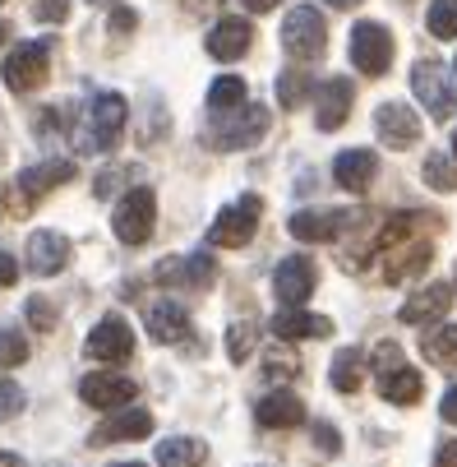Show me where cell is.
Masks as SVG:
<instances>
[{"label": "cell", "instance_id": "1", "mask_svg": "<svg viewBox=\"0 0 457 467\" xmlns=\"http://www.w3.org/2000/svg\"><path fill=\"white\" fill-rule=\"evenodd\" d=\"M439 218L434 213H421V209H407V213H393L379 232L374 241H365L361 254L347 259V269H361V259L374 264V274L383 283H411L430 269L434 259V236H439Z\"/></svg>", "mask_w": 457, "mask_h": 467}, {"label": "cell", "instance_id": "2", "mask_svg": "<svg viewBox=\"0 0 457 467\" xmlns=\"http://www.w3.org/2000/svg\"><path fill=\"white\" fill-rule=\"evenodd\" d=\"M125 116H129V107H125L120 93H93L84 116H79V125H70L75 153H107V149H116L120 130H125Z\"/></svg>", "mask_w": 457, "mask_h": 467}, {"label": "cell", "instance_id": "3", "mask_svg": "<svg viewBox=\"0 0 457 467\" xmlns=\"http://www.w3.org/2000/svg\"><path fill=\"white\" fill-rule=\"evenodd\" d=\"M374 384H379V398H388V403H398V408L421 403V393H425L421 370L407 366L398 343H379L374 348Z\"/></svg>", "mask_w": 457, "mask_h": 467}, {"label": "cell", "instance_id": "4", "mask_svg": "<svg viewBox=\"0 0 457 467\" xmlns=\"http://www.w3.org/2000/svg\"><path fill=\"white\" fill-rule=\"evenodd\" d=\"M264 135H269V107H264V102H240V107H231V111H218L213 140H218L222 153L254 149Z\"/></svg>", "mask_w": 457, "mask_h": 467}, {"label": "cell", "instance_id": "5", "mask_svg": "<svg viewBox=\"0 0 457 467\" xmlns=\"http://www.w3.org/2000/svg\"><path fill=\"white\" fill-rule=\"evenodd\" d=\"M153 283L157 287H171V292H208L218 283V259L213 254H171L153 269Z\"/></svg>", "mask_w": 457, "mask_h": 467}, {"label": "cell", "instance_id": "6", "mask_svg": "<svg viewBox=\"0 0 457 467\" xmlns=\"http://www.w3.org/2000/svg\"><path fill=\"white\" fill-rule=\"evenodd\" d=\"M5 88L10 93H37L51 75V47L46 42H24L5 56Z\"/></svg>", "mask_w": 457, "mask_h": 467}, {"label": "cell", "instance_id": "7", "mask_svg": "<svg viewBox=\"0 0 457 467\" xmlns=\"http://www.w3.org/2000/svg\"><path fill=\"white\" fill-rule=\"evenodd\" d=\"M411 88H416L421 107H425L434 120H452V116H457V88H452V79H448V70H443L439 60H416Z\"/></svg>", "mask_w": 457, "mask_h": 467}, {"label": "cell", "instance_id": "8", "mask_svg": "<svg viewBox=\"0 0 457 467\" xmlns=\"http://www.w3.org/2000/svg\"><path fill=\"white\" fill-rule=\"evenodd\" d=\"M153 223H157V199H153L148 185L129 190V194L120 199L116 218H111V227H116V236H120L125 245H144V241L153 236Z\"/></svg>", "mask_w": 457, "mask_h": 467}, {"label": "cell", "instance_id": "9", "mask_svg": "<svg viewBox=\"0 0 457 467\" xmlns=\"http://www.w3.org/2000/svg\"><path fill=\"white\" fill-rule=\"evenodd\" d=\"M259 213H264V199H259V194H245L240 204H231V209L218 213V223L208 227V245H222V250L249 245L254 232H259Z\"/></svg>", "mask_w": 457, "mask_h": 467}, {"label": "cell", "instance_id": "10", "mask_svg": "<svg viewBox=\"0 0 457 467\" xmlns=\"http://www.w3.org/2000/svg\"><path fill=\"white\" fill-rule=\"evenodd\" d=\"M365 213H351V209H300L291 213V236L296 241H310V245H323V241H338L342 232L361 227Z\"/></svg>", "mask_w": 457, "mask_h": 467}, {"label": "cell", "instance_id": "11", "mask_svg": "<svg viewBox=\"0 0 457 467\" xmlns=\"http://www.w3.org/2000/svg\"><path fill=\"white\" fill-rule=\"evenodd\" d=\"M282 42H287L291 56L314 60V56L329 51V24H323V15H319L314 5H296V10L282 19Z\"/></svg>", "mask_w": 457, "mask_h": 467}, {"label": "cell", "instance_id": "12", "mask_svg": "<svg viewBox=\"0 0 457 467\" xmlns=\"http://www.w3.org/2000/svg\"><path fill=\"white\" fill-rule=\"evenodd\" d=\"M351 65L370 79L388 75V65H393V33L383 24H356L351 28Z\"/></svg>", "mask_w": 457, "mask_h": 467}, {"label": "cell", "instance_id": "13", "mask_svg": "<svg viewBox=\"0 0 457 467\" xmlns=\"http://www.w3.org/2000/svg\"><path fill=\"white\" fill-rule=\"evenodd\" d=\"M79 398H84L88 408L111 412V408L135 403V398H139V384H135V379H125V375H111V370H93V375L79 379Z\"/></svg>", "mask_w": 457, "mask_h": 467}, {"label": "cell", "instance_id": "14", "mask_svg": "<svg viewBox=\"0 0 457 467\" xmlns=\"http://www.w3.org/2000/svg\"><path fill=\"white\" fill-rule=\"evenodd\" d=\"M88 357L93 361H107V366H120L135 357V333H129V324L120 315H107L93 333H88Z\"/></svg>", "mask_w": 457, "mask_h": 467}, {"label": "cell", "instance_id": "15", "mask_svg": "<svg viewBox=\"0 0 457 467\" xmlns=\"http://www.w3.org/2000/svg\"><path fill=\"white\" fill-rule=\"evenodd\" d=\"M144 435H153V412L125 403V408H111V417L88 435V444L102 449V444H116V440H144Z\"/></svg>", "mask_w": 457, "mask_h": 467}, {"label": "cell", "instance_id": "16", "mask_svg": "<svg viewBox=\"0 0 457 467\" xmlns=\"http://www.w3.org/2000/svg\"><path fill=\"white\" fill-rule=\"evenodd\" d=\"M374 125H379V140L388 149H411L421 140V116L407 102H383L374 111Z\"/></svg>", "mask_w": 457, "mask_h": 467}, {"label": "cell", "instance_id": "17", "mask_svg": "<svg viewBox=\"0 0 457 467\" xmlns=\"http://www.w3.org/2000/svg\"><path fill=\"white\" fill-rule=\"evenodd\" d=\"M314 283H319V274H314V264H310L305 254L282 259L278 274H273V292H278V301H287V306H305V301L314 296Z\"/></svg>", "mask_w": 457, "mask_h": 467}, {"label": "cell", "instance_id": "18", "mask_svg": "<svg viewBox=\"0 0 457 467\" xmlns=\"http://www.w3.org/2000/svg\"><path fill=\"white\" fill-rule=\"evenodd\" d=\"M351 79H323L314 88V125L319 130H342L351 116Z\"/></svg>", "mask_w": 457, "mask_h": 467}, {"label": "cell", "instance_id": "19", "mask_svg": "<svg viewBox=\"0 0 457 467\" xmlns=\"http://www.w3.org/2000/svg\"><path fill=\"white\" fill-rule=\"evenodd\" d=\"M65 264H70V236H60V232H33L28 236V269L37 278H56Z\"/></svg>", "mask_w": 457, "mask_h": 467}, {"label": "cell", "instance_id": "20", "mask_svg": "<svg viewBox=\"0 0 457 467\" xmlns=\"http://www.w3.org/2000/svg\"><path fill=\"white\" fill-rule=\"evenodd\" d=\"M254 421L264 426V431H291V426L305 421V403H300L296 393H287V389H273L269 398H259Z\"/></svg>", "mask_w": 457, "mask_h": 467}, {"label": "cell", "instance_id": "21", "mask_svg": "<svg viewBox=\"0 0 457 467\" xmlns=\"http://www.w3.org/2000/svg\"><path fill=\"white\" fill-rule=\"evenodd\" d=\"M448 310H452V287L448 283H430L425 292H416V296L402 301L398 319L402 324H439Z\"/></svg>", "mask_w": 457, "mask_h": 467}, {"label": "cell", "instance_id": "22", "mask_svg": "<svg viewBox=\"0 0 457 467\" xmlns=\"http://www.w3.org/2000/svg\"><path fill=\"white\" fill-rule=\"evenodd\" d=\"M273 333H278L282 343H300V338H329V333H333V319H323V315H310V310L291 306V310H282V315L273 319Z\"/></svg>", "mask_w": 457, "mask_h": 467}, {"label": "cell", "instance_id": "23", "mask_svg": "<svg viewBox=\"0 0 457 467\" xmlns=\"http://www.w3.org/2000/svg\"><path fill=\"white\" fill-rule=\"evenodd\" d=\"M65 181H75V162H70V158H51V162L24 167L15 185H19L28 199H42L46 190H56V185H65Z\"/></svg>", "mask_w": 457, "mask_h": 467}, {"label": "cell", "instance_id": "24", "mask_svg": "<svg viewBox=\"0 0 457 467\" xmlns=\"http://www.w3.org/2000/svg\"><path fill=\"white\" fill-rule=\"evenodd\" d=\"M144 319H148V333H153L157 343H180L185 333H189V315H185V306H176L171 296L153 301V306L144 310Z\"/></svg>", "mask_w": 457, "mask_h": 467}, {"label": "cell", "instance_id": "25", "mask_svg": "<svg viewBox=\"0 0 457 467\" xmlns=\"http://www.w3.org/2000/svg\"><path fill=\"white\" fill-rule=\"evenodd\" d=\"M249 37H254V28L245 19H222L208 33V56L213 60H240L249 51Z\"/></svg>", "mask_w": 457, "mask_h": 467}, {"label": "cell", "instance_id": "26", "mask_svg": "<svg viewBox=\"0 0 457 467\" xmlns=\"http://www.w3.org/2000/svg\"><path fill=\"white\" fill-rule=\"evenodd\" d=\"M374 171H379V158H374L370 149H347V153H338V162H333V176H338L342 190H370Z\"/></svg>", "mask_w": 457, "mask_h": 467}, {"label": "cell", "instance_id": "27", "mask_svg": "<svg viewBox=\"0 0 457 467\" xmlns=\"http://www.w3.org/2000/svg\"><path fill=\"white\" fill-rule=\"evenodd\" d=\"M421 352H425L430 366L457 370V324H443V319H439L430 333H421Z\"/></svg>", "mask_w": 457, "mask_h": 467}, {"label": "cell", "instance_id": "28", "mask_svg": "<svg viewBox=\"0 0 457 467\" xmlns=\"http://www.w3.org/2000/svg\"><path fill=\"white\" fill-rule=\"evenodd\" d=\"M204 458H208V449L199 440H189V435H171V440L157 444L162 467H204Z\"/></svg>", "mask_w": 457, "mask_h": 467}, {"label": "cell", "instance_id": "29", "mask_svg": "<svg viewBox=\"0 0 457 467\" xmlns=\"http://www.w3.org/2000/svg\"><path fill=\"white\" fill-rule=\"evenodd\" d=\"M333 389L338 393H356L361 384H365V352L361 348H342L338 357H333Z\"/></svg>", "mask_w": 457, "mask_h": 467}, {"label": "cell", "instance_id": "30", "mask_svg": "<svg viewBox=\"0 0 457 467\" xmlns=\"http://www.w3.org/2000/svg\"><path fill=\"white\" fill-rule=\"evenodd\" d=\"M240 102H245V79H240V75L213 79V88H208V107H213V111H231V107H240Z\"/></svg>", "mask_w": 457, "mask_h": 467}, {"label": "cell", "instance_id": "31", "mask_svg": "<svg viewBox=\"0 0 457 467\" xmlns=\"http://www.w3.org/2000/svg\"><path fill=\"white\" fill-rule=\"evenodd\" d=\"M310 88H314V84H310L305 70H287V75H278V102H282L287 111H296V107L310 98Z\"/></svg>", "mask_w": 457, "mask_h": 467}, {"label": "cell", "instance_id": "32", "mask_svg": "<svg viewBox=\"0 0 457 467\" xmlns=\"http://www.w3.org/2000/svg\"><path fill=\"white\" fill-rule=\"evenodd\" d=\"M425 185L430 190H457V158H443V153H430L425 158Z\"/></svg>", "mask_w": 457, "mask_h": 467}, {"label": "cell", "instance_id": "33", "mask_svg": "<svg viewBox=\"0 0 457 467\" xmlns=\"http://www.w3.org/2000/svg\"><path fill=\"white\" fill-rule=\"evenodd\" d=\"M434 37H457V0H430V15H425Z\"/></svg>", "mask_w": 457, "mask_h": 467}, {"label": "cell", "instance_id": "34", "mask_svg": "<svg viewBox=\"0 0 457 467\" xmlns=\"http://www.w3.org/2000/svg\"><path fill=\"white\" fill-rule=\"evenodd\" d=\"M28 338L24 333H15V328H0V370H10V366H24L28 361Z\"/></svg>", "mask_w": 457, "mask_h": 467}, {"label": "cell", "instance_id": "35", "mask_svg": "<svg viewBox=\"0 0 457 467\" xmlns=\"http://www.w3.org/2000/svg\"><path fill=\"white\" fill-rule=\"evenodd\" d=\"M254 333H259V328H254L249 319H236V324L227 328V352H231V361H236V366L254 352Z\"/></svg>", "mask_w": 457, "mask_h": 467}, {"label": "cell", "instance_id": "36", "mask_svg": "<svg viewBox=\"0 0 457 467\" xmlns=\"http://www.w3.org/2000/svg\"><path fill=\"white\" fill-rule=\"evenodd\" d=\"M19 412H24V389H19L15 379L0 375V421H10V417H19Z\"/></svg>", "mask_w": 457, "mask_h": 467}, {"label": "cell", "instance_id": "37", "mask_svg": "<svg viewBox=\"0 0 457 467\" xmlns=\"http://www.w3.org/2000/svg\"><path fill=\"white\" fill-rule=\"evenodd\" d=\"M24 315L37 324V333H51V328H56V310H51V301H46V296H33V301L24 306Z\"/></svg>", "mask_w": 457, "mask_h": 467}, {"label": "cell", "instance_id": "38", "mask_svg": "<svg viewBox=\"0 0 457 467\" xmlns=\"http://www.w3.org/2000/svg\"><path fill=\"white\" fill-rule=\"evenodd\" d=\"M70 15V0H33V19L37 24H60Z\"/></svg>", "mask_w": 457, "mask_h": 467}, {"label": "cell", "instance_id": "39", "mask_svg": "<svg viewBox=\"0 0 457 467\" xmlns=\"http://www.w3.org/2000/svg\"><path fill=\"white\" fill-rule=\"evenodd\" d=\"M264 366H269V370H264L269 379H291V375H300V361H296V357H278V352H273Z\"/></svg>", "mask_w": 457, "mask_h": 467}, {"label": "cell", "instance_id": "40", "mask_svg": "<svg viewBox=\"0 0 457 467\" xmlns=\"http://www.w3.org/2000/svg\"><path fill=\"white\" fill-rule=\"evenodd\" d=\"M314 444H319V453H338V449H342L338 431H333V426H323V421L314 426Z\"/></svg>", "mask_w": 457, "mask_h": 467}, {"label": "cell", "instance_id": "41", "mask_svg": "<svg viewBox=\"0 0 457 467\" xmlns=\"http://www.w3.org/2000/svg\"><path fill=\"white\" fill-rule=\"evenodd\" d=\"M116 181H120V171H116V167H111V171H97V181H93V194H97V199H111V190H120Z\"/></svg>", "mask_w": 457, "mask_h": 467}, {"label": "cell", "instance_id": "42", "mask_svg": "<svg viewBox=\"0 0 457 467\" xmlns=\"http://www.w3.org/2000/svg\"><path fill=\"white\" fill-rule=\"evenodd\" d=\"M111 28L116 33H135L139 28V15L135 10H111Z\"/></svg>", "mask_w": 457, "mask_h": 467}, {"label": "cell", "instance_id": "43", "mask_svg": "<svg viewBox=\"0 0 457 467\" xmlns=\"http://www.w3.org/2000/svg\"><path fill=\"white\" fill-rule=\"evenodd\" d=\"M434 467H457V440H443V444H439Z\"/></svg>", "mask_w": 457, "mask_h": 467}, {"label": "cell", "instance_id": "44", "mask_svg": "<svg viewBox=\"0 0 457 467\" xmlns=\"http://www.w3.org/2000/svg\"><path fill=\"white\" fill-rule=\"evenodd\" d=\"M15 278H19V264H15L5 250H0V287H10Z\"/></svg>", "mask_w": 457, "mask_h": 467}, {"label": "cell", "instance_id": "45", "mask_svg": "<svg viewBox=\"0 0 457 467\" xmlns=\"http://www.w3.org/2000/svg\"><path fill=\"white\" fill-rule=\"evenodd\" d=\"M439 412H443V421H452V426H457V389H448V393H443Z\"/></svg>", "mask_w": 457, "mask_h": 467}, {"label": "cell", "instance_id": "46", "mask_svg": "<svg viewBox=\"0 0 457 467\" xmlns=\"http://www.w3.org/2000/svg\"><path fill=\"white\" fill-rule=\"evenodd\" d=\"M240 5H245V10H254V15H269V10H278V5H282V0H240Z\"/></svg>", "mask_w": 457, "mask_h": 467}, {"label": "cell", "instance_id": "47", "mask_svg": "<svg viewBox=\"0 0 457 467\" xmlns=\"http://www.w3.org/2000/svg\"><path fill=\"white\" fill-rule=\"evenodd\" d=\"M323 5H333V10H351V5H361V0H323Z\"/></svg>", "mask_w": 457, "mask_h": 467}, {"label": "cell", "instance_id": "48", "mask_svg": "<svg viewBox=\"0 0 457 467\" xmlns=\"http://www.w3.org/2000/svg\"><path fill=\"white\" fill-rule=\"evenodd\" d=\"M0 467H24V458H15V453H0Z\"/></svg>", "mask_w": 457, "mask_h": 467}, {"label": "cell", "instance_id": "49", "mask_svg": "<svg viewBox=\"0 0 457 467\" xmlns=\"http://www.w3.org/2000/svg\"><path fill=\"white\" fill-rule=\"evenodd\" d=\"M5 42H10V24H5V19H0V47H5Z\"/></svg>", "mask_w": 457, "mask_h": 467}, {"label": "cell", "instance_id": "50", "mask_svg": "<svg viewBox=\"0 0 457 467\" xmlns=\"http://www.w3.org/2000/svg\"><path fill=\"white\" fill-rule=\"evenodd\" d=\"M116 467H144V462H116Z\"/></svg>", "mask_w": 457, "mask_h": 467}, {"label": "cell", "instance_id": "51", "mask_svg": "<svg viewBox=\"0 0 457 467\" xmlns=\"http://www.w3.org/2000/svg\"><path fill=\"white\" fill-rule=\"evenodd\" d=\"M452 158H457V135H452Z\"/></svg>", "mask_w": 457, "mask_h": 467}, {"label": "cell", "instance_id": "52", "mask_svg": "<svg viewBox=\"0 0 457 467\" xmlns=\"http://www.w3.org/2000/svg\"><path fill=\"white\" fill-rule=\"evenodd\" d=\"M88 5H107V0H88Z\"/></svg>", "mask_w": 457, "mask_h": 467}, {"label": "cell", "instance_id": "53", "mask_svg": "<svg viewBox=\"0 0 457 467\" xmlns=\"http://www.w3.org/2000/svg\"><path fill=\"white\" fill-rule=\"evenodd\" d=\"M0 5H5V0H0Z\"/></svg>", "mask_w": 457, "mask_h": 467}]
</instances>
